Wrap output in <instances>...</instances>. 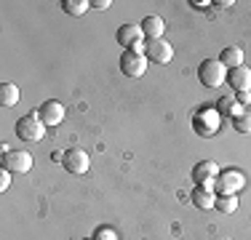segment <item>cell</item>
<instances>
[{
    "mask_svg": "<svg viewBox=\"0 0 251 240\" xmlns=\"http://www.w3.org/2000/svg\"><path fill=\"white\" fill-rule=\"evenodd\" d=\"M83 240H94V238H83Z\"/></svg>",
    "mask_w": 251,
    "mask_h": 240,
    "instance_id": "484cf974",
    "label": "cell"
},
{
    "mask_svg": "<svg viewBox=\"0 0 251 240\" xmlns=\"http://www.w3.org/2000/svg\"><path fill=\"white\" fill-rule=\"evenodd\" d=\"M118 43L123 48H128V51L134 53H145V32H142L139 24H123V27H118Z\"/></svg>",
    "mask_w": 251,
    "mask_h": 240,
    "instance_id": "5b68a950",
    "label": "cell"
},
{
    "mask_svg": "<svg viewBox=\"0 0 251 240\" xmlns=\"http://www.w3.org/2000/svg\"><path fill=\"white\" fill-rule=\"evenodd\" d=\"M190 5H193V8H198V11L208 8V3H206V0H193V3H190Z\"/></svg>",
    "mask_w": 251,
    "mask_h": 240,
    "instance_id": "cb8c5ba5",
    "label": "cell"
},
{
    "mask_svg": "<svg viewBox=\"0 0 251 240\" xmlns=\"http://www.w3.org/2000/svg\"><path fill=\"white\" fill-rule=\"evenodd\" d=\"M227 83L235 94H251V70L243 64V67H235L227 72Z\"/></svg>",
    "mask_w": 251,
    "mask_h": 240,
    "instance_id": "7c38bea8",
    "label": "cell"
},
{
    "mask_svg": "<svg viewBox=\"0 0 251 240\" xmlns=\"http://www.w3.org/2000/svg\"><path fill=\"white\" fill-rule=\"evenodd\" d=\"M11 176H14L11 171H5V168H0V192H5V190L11 187Z\"/></svg>",
    "mask_w": 251,
    "mask_h": 240,
    "instance_id": "7402d4cb",
    "label": "cell"
},
{
    "mask_svg": "<svg viewBox=\"0 0 251 240\" xmlns=\"http://www.w3.org/2000/svg\"><path fill=\"white\" fill-rule=\"evenodd\" d=\"M139 27H142V32H145L147 40H158V38H163V32H166V22L160 19V16H145Z\"/></svg>",
    "mask_w": 251,
    "mask_h": 240,
    "instance_id": "5bb4252c",
    "label": "cell"
},
{
    "mask_svg": "<svg viewBox=\"0 0 251 240\" xmlns=\"http://www.w3.org/2000/svg\"><path fill=\"white\" fill-rule=\"evenodd\" d=\"M232 128L238 131V134H246L251 136V107H246V110L241 112V115L232 118Z\"/></svg>",
    "mask_w": 251,
    "mask_h": 240,
    "instance_id": "d6986e66",
    "label": "cell"
},
{
    "mask_svg": "<svg viewBox=\"0 0 251 240\" xmlns=\"http://www.w3.org/2000/svg\"><path fill=\"white\" fill-rule=\"evenodd\" d=\"M145 56L147 62H155V64H169L174 59V48L166 38H158V40H147L145 43Z\"/></svg>",
    "mask_w": 251,
    "mask_h": 240,
    "instance_id": "ba28073f",
    "label": "cell"
},
{
    "mask_svg": "<svg viewBox=\"0 0 251 240\" xmlns=\"http://www.w3.org/2000/svg\"><path fill=\"white\" fill-rule=\"evenodd\" d=\"M110 0H91V8H97V11H107V8H110Z\"/></svg>",
    "mask_w": 251,
    "mask_h": 240,
    "instance_id": "603a6c76",
    "label": "cell"
},
{
    "mask_svg": "<svg viewBox=\"0 0 251 240\" xmlns=\"http://www.w3.org/2000/svg\"><path fill=\"white\" fill-rule=\"evenodd\" d=\"M217 176H219V166L214 163V160H201V163H195V168H193L195 187H211L214 190Z\"/></svg>",
    "mask_w": 251,
    "mask_h": 240,
    "instance_id": "9c48e42d",
    "label": "cell"
},
{
    "mask_svg": "<svg viewBox=\"0 0 251 240\" xmlns=\"http://www.w3.org/2000/svg\"><path fill=\"white\" fill-rule=\"evenodd\" d=\"M198 80L203 88H222L227 83V67L219 59H206L198 67Z\"/></svg>",
    "mask_w": 251,
    "mask_h": 240,
    "instance_id": "7a4b0ae2",
    "label": "cell"
},
{
    "mask_svg": "<svg viewBox=\"0 0 251 240\" xmlns=\"http://www.w3.org/2000/svg\"><path fill=\"white\" fill-rule=\"evenodd\" d=\"M243 187H246V176H243L238 168L219 171L217 182H214V192H217V195H238Z\"/></svg>",
    "mask_w": 251,
    "mask_h": 240,
    "instance_id": "277c9868",
    "label": "cell"
},
{
    "mask_svg": "<svg viewBox=\"0 0 251 240\" xmlns=\"http://www.w3.org/2000/svg\"><path fill=\"white\" fill-rule=\"evenodd\" d=\"M214 5H219V8H230V5H235V0H217Z\"/></svg>",
    "mask_w": 251,
    "mask_h": 240,
    "instance_id": "d4e9b609",
    "label": "cell"
},
{
    "mask_svg": "<svg viewBox=\"0 0 251 240\" xmlns=\"http://www.w3.org/2000/svg\"><path fill=\"white\" fill-rule=\"evenodd\" d=\"M88 8H91L88 0H62V11L70 16H83Z\"/></svg>",
    "mask_w": 251,
    "mask_h": 240,
    "instance_id": "ac0fdd59",
    "label": "cell"
},
{
    "mask_svg": "<svg viewBox=\"0 0 251 240\" xmlns=\"http://www.w3.org/2000/svg\"><path fill=\"white\" fill-rule=\"evenodd\" d=\"M3 168L11 171L14 176H22V173L32 171V155L27 149H14V152H5L3 155Z\"/></svg>",
    "mask_w": 251,
    "mask_h": 240,
    "instance_id": "52a82bcc",
    "label": "cell"
},
{
    "mask_svg": "<svg viewBox=\"0 0 251 240\" xmlns=\"http://www.w3.org/2000/svg\"><path fill=\"white\" fill-rule=\"evenodd\" d=\"M40 115V120H43L46 123V128H53V125H59L64 120V104L62 101H56V99H49V101H43V104L38 107V110H35Z\"/></svg>",
    "mask_w": 251,
    "mask_h": 240,
    "instance_id": "30bf717a",
    "label": "cell"
},
{
    "mask_svg": "<svg viewBox=\"0 0 251 240\" xmlns=\"http://www.w3.org/2000/svg\"><path fill=\"white\" fill-rule=\"evenodd\" d=\"M219 62H222L227 70L243 67V48H238V46H227V48H222V53H219Z\"/></svg>",
    "mask_w": 251,
    "mask_h": 240,
    "instance_id": "9a60e30c",
    "label": "cell"
},
{
    "mask_svg": "<svg viewBox=\"0 0 251 240\" xmlns=\"http://www.w3.org/2000/svg\"><path fill=\"white\" fill-rule=\"evenodd\" d=\"M217 192H214L211 187H195L193 192H190V200H193L195 208H201V211H211L214 206H217Z\"/></svg>",
    "mask_w": 251,
    "mask_h": 240,
    "instance_id": "4fadbf2b",
    "label": "cell"
},
{
    "mask_svg": "<svg viewBox=\"0 0 251 240\" xmlns=\"http://www.w3.org/2000/svg\"><path fill=\"white\" fill-rule=\"evenodd\" d=\"M214 107H217L219 115H227V118H235V115H241V112L246 110V107L238 104L235 96H219V101H217Z\"/></svg>",
    "mask_w": 251,
    "mask_h": 240,
    "instance_id": "2e32d148",
    "label": "cell"
},
{
    "mask_svg": "<svg viewBox=\"0 0 251 240\" xmlns=\"http://www.w3.org/2000/svg\"><path fill=\"white\" fill-rule=\"evenodd\" d=\"M19 86H14V83H3L0 86V107H16V101H19Z\"/></svg>",
    "mask_w": 251,
    "mask_h": 240,
    "instance_id": "e0dca14e",
    "label": "cell"
},
{
    "mask_svg": "<svg viewBox=\"0 0 251 240\" xmlns=\"http://www.w3.org/2000/svg\"><path fill=\"white\" fill-rule=\"evenodd\" d=\"M121 70H123V75H128V77H142L147 72V56L145 53H134V51H123Z\"/></svg>",
    "mask_w": 251,
    "mask_h": 240,
    "instance_id": "8fae6325",
    "label": "cell"
},
{
    "mask_svg": "<svg viewBox=\"0 0 251 240\" xmlns=\"http://www.w3.org/2000/svg\"><path fill=\"white\" fill-rule=\"evenodd\" d=\"M222 128V115L217 112V107H201L198 112H193V131L201 139H211L214 134H219Z\"/></svg>",
    "mask_w": 251,
    "mask_h": 240,
    "instance_id": "6da1fadb",
    "label": "cell"
},
{
    "mask_svg": "<svg viewBox=\"0 0 251 240\" xmlns=\"http://www.w3.org/2000/svg\"><path fill=\"white\" fill-rule=\"evenodd\" d=\"M214 208H217L219 214H235L238 211V195H219Z\"/></svg>",
    "mask_w": 251,
    "mask_h": 240,
    "instance_id": "ffe728a7",
    "label": "cell"
},
{
    "mask_svg": "<svg viewBox=\"0 0 251 240\" xmlns=\"http://www.w3.org/2000/svg\"><path fill=\"white\" fill-rule=\"evenodd\" d=\"M14 131H16V136H19L22 142H40L46 136V123L40 120L38 112H29V115L16 120Z\"/></svg>",
    "mask_w": 251,
    "mask_h": 240,
    "instance_id": "3957f363",
    "label": "cell"
},
{
    "mask_svg": "<svg viewBox=\"0 0 251 240\" xmlns=\"http://www.w3.org/2000/svg\"><path fill=\"white\" fill-rule=\"evenodd\" d=\"M62 166L67 168L73 176H83V173H88V168H91V158H88L86 149L73 147V149H67V152H64Z\"/></svg>",
    "mask_w": 251,
    "mask_h": 240,
    "instance_id": "8992f818",
    "label": "cell"
},
{
    "mask_svg": "<svg viewBox=\"0 0 251 240\" xmlns=\"http://www.w3.org/2000/svg\"><path fill=\"white\" fill-rule=\"evenodd\" d=\"M94 240H118V232L112 230V227H99V230L94 232Z\"/></svg>",
    "mask_w": 251,
    "mask_h": 240,
    "instance_id": "44dd1931",
    "label": "cell"
}]
</instances>
